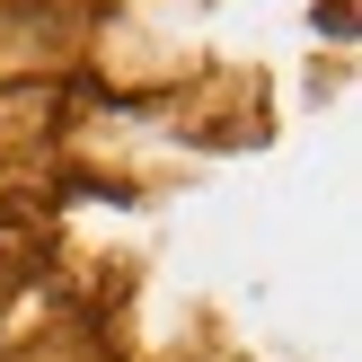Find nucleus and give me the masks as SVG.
Returning a JSON list of instances; mask_svg holds the SVG:
<instances>
[]
</instances>
